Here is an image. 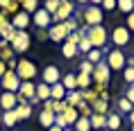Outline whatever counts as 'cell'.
I'll return each mask as SVG.
<instances>
[{
  "label": "cell",
  "mask_w": 134,
  "mask_h": 131,
  "mask_svg": "<svg viewBox=\"0 0 134 131\" xmlns=\"http://www.w3.org/2000/svg\"><path fill=\"white\" fill-rule=\"evenodd\" d=\"M86 39L96 50H105L109 36H107V29L102 25H96V27H86Z\"/></svg>",
  "instance_id": "obj_1"
},
{
  "label": "cell",
  "mask_w": 134,
  "mask_h": 131,
  "mask_svg": "<svg viewBox=\"0 0 134 131\" xmlns=\"http://www.w3.org/2000/svg\"><path fill=\"white\" fill-rule=\"evenodd\" d=\"M73 14H75V2H73V0H59V9L52 14V25L66 23Z\"/></svg>",
  "instance_id": "obj_2"
},
{
  "label": "cell",
  "mask_w": 134,
  "mask_h": 131,
  "mask_svg": "<svg viewBox=\"0 0 134 131\" xmlns=\"http://www.w3.org/2000/svg\"><path fill=\"white\" fill-rule=\"evenodd\" d=\"M82 18H84L86 27H96V25H102V18H105V11L96 5H89V7L82 9Z\"/></svg>",
  "instance_id": "obj_3"
},
{
  "label": "cell",
  "mask_w": 134,
  "mask_h": 131,
  "mask_svg": "<svg viewBox=\"0 0 134 131\" xmlns=\"http://www.w3.org/2000/svg\"><path fill=\"white\" fill-rule=\"evenodd\" d=\"M36 66L30 59H18V66H16V75H18V79L21 82H32L36 77Z\"/></svg>",
  "instance_id": "obj_4"
},
{
  "label": "cell",
  "mask_w": 134,
  "mask_h": 131,
  "mask_svg": "<svg viewBox=\"0 0 134 131\" xmlns=\"http://www.w3.org/2000/svg\"><path fill=\"white\" fill-rule=\"evenodd\" d=\"M107 66H109V70H123L127 66V59H125V52H120L118 48H114L107 52Z\"/></svg>",
  "instance_id": "obj_5"
},
{
  "label": "cell",
  "mask_w": 134,
  "mask_h": 131,
  "mask_svg": "<svg viewBox=\"0 0 134 131\" xmlns=\"http://www.w3.org/2000/svg\"><path fill=\"white\" fill-rule=\"evenodd\" d=\"M30 43H32V39H30L27 29H25V32H16L14 41L9 43V45H12V50H14V54H21V52H27Z\"/></svg>",
  "instance_id": "obj_6"
},
{
  "label": "cell",
  "mask_w": 134,
  "mask_h": 131,
  "mask_svg": "<svg viewBox=\"0 0 134 131\" xmlns=\"http://www.w3.org/2000/svg\"><path fill=\"white\" fill-rule=\"evenodd\" d=\"M111 43L116 48H125L127 43H130V29L125 25H116L111 32Z\"/></svg>",
  "instance_id": "obj_7"
},
{
  "label": "cell",
  "mask_w": 134,
  "mask_h": 131,
  "mask_svg": "<svg viewBox=\"0 0 134 131\" xmlns=\"http://www.w3.org/2000/svg\"><path fill=\"white\" fill-rule=\"evenodd\" d=\"M16 97H18V102H30L32 97H36V84H32V82H21L18 90H16Z\"/></svg>",
  "instance_id": "obj_8"
},
{
  "label": "cell",
  "mask_w": 134,
  "mask_h": 131,
  "mask_svg": "<svg viewBox=\"0 0 134 131\" xmlns=\"http://www.w3.org/2000/svg\"><path fill=\"white\" fill-rule=\"evenodd\" d=\"M68 29H66V25L64 23H59V25H50L48 27V39L50 41H55V43H64L66 39H68Z\"/></svg>",
  "instance_id": "obj_9"
},
{
  "label": "cell",
  "mask_w": 134,
  "mask_h": 131,
  "mask_svg": "<svg viewBox=\"0 0 134 131\" xmlns=\"http://www.w3.org/2000/svg\"><path fill=\"white\" fill-rule=\"evenodd\" d=\"M0 82H2V88L7 90V93H16L18 86H21V79H18V75H16V70H7Z\"/></svg>",
  "instance_id": "obj_10"
},
{
  "label": "cell",
  "mask_w": 134,
  "mask_h": 131,
  "mask_svg": "<svg viewBox=\"0 0 134 131\" xmlns=\"http://www.w3.org/2000/svg\"><path fill=\"white\" fill-rule=\"evenodd\" d=\"M32 23H34V25H36L39 29H48L50 25H52V16H50L48 11H46V9H41V7H39V9L34 11V14H32Z\"/></svg>",
  "instance_id": "obj_11"
},
{
  "label": "cell",
  "mask_w": 134,
  "mask_h": 131,
  "mask_svg": "<svg viewBox=\"0 0 134 131\" xmlns=\"http://www.w3.org/2000/svg\"><path fill=\"white\" fill-rule=\"evenodd\" d=\"M93 84H109V66H107L105 61H100L98 66H96V70H93V75H91Z\"/></svg>",
  "instance_id": "obj_12"
},
{
  "label": "cell",
  "mask_w": 134,
  "mask_h": 131,
  "mask_svg": "<svg viewBox=\"0 0 134 131\" xmlns=\"http://www.w3.org/2000/svg\"><path fill=\"white\" fill-rule=\"evenodd\" d=\"M9 23H12V27H14L16 32H25L27 25L32 23V18H30V14H25V11L21 9L16 16H12V21H9Z\"/></svg>",
  "instance_id": "obj_13"
},
{
  "label": "cell",
  "mask_w": 134,
  "mask_h": 131,
  "mask_svg": "<svg viewBox=\"0 0 134 131\" xmlns=\"http://www.w3.org/2000/svg\"><path fill=\"white\" fill-rule=\"evenodd\" d=\"M41 82L48 84V86H52V84H57V82H62L59 68H57V66H46V68H43V75H41Z\"/></svg>",
  "instance_id": "obj_14"
},
{
  "label": "cell",
  "mask_w": 134,
  "mask_h": 131,
  "mask_svg": "<svg viewBox=\"0 0 134 131\" xmlns=\"http://www.w3.org/2000/svg\"><path fill=\"white\" fill-rule=\"evenodd\" d=\"M0 106H2V111H14L16 106H18V97H16V93H2L0 95Z\"/></svg>",
  "instance_id": "obj_15"
},
{
  "label": "cell",
  "mask_w": 134,
  "mask_h": 131,
  "mask_svg": "<svg viewBox=\"0 0 134 131\" xmlns=\"http://www.w3.org/2000/svg\"><path fill=\"white\" fill-rule=\"evenodd\" d=\"M16 117H18V122L21 120H30L32 117V104L30 102H18V106H16Z\"/></svg>",
  "instance_id": "obj_16"
},
{
  "label": "cell",
  "mask_w": 134,
  "mask_h": 131,
  "mask_svg": "<svg viewBox=\"0 0 134 131\" xmlns=\"http://www.w3.org/2000/svg\"><path fill=\"white\" fill-rule=\"evenodd\" d=\"M64 99H66V104H68V106L77 109V106H80V102H82V90H68Z\"/></svg>",
  "instance_id": "obj_17"
},
{
  "label": "cell",
  "mask_w": 134,
  "mask_h": 131,
  "mask_svg": "<svg viewBox=\"0 0 134 131\" xmlns=\"http://www.w3.org/2000/svg\"><path fill=\"white\" fill-rule=\"evenodd\" d=\"M64 97H66V88H64V84L62 82L52 84V86H50V99H57V102H59V99H64Z\"/></svg>",
  "instance_id": "obj_18"
},
{
  "label": "cell",
  "mask_w": 134,
  "mask_h": 131,
  "mask_svg": "<svg viewBox=\"0 0 134 131\" xmlns=\"http://www.w3.org/2000/svg\"><path fill=\"white\" fill-rule=\"evenodd\" d=\"M91 111L93 113H98V115H109V102H105V99H96V102L91 104Z\"/></svg>",
  "instance_id": "obj_19"
},
{
  "label": "cell",
  "mask_w": 134,
  "mask_h": 131,
  "mask_svg": "<svg viewBox=\"0 0 134 131\" xmlns=\"http://www.w3.org/2000/svg\"><path fill=\"white\" fill-rule=\"evenodd\" d=\"M39 122H41V127H52L55 124V113L52 111H48V109H41V113H39Z\"/></svg>",
  "instance_id": "obj_20"
},
{
  "label": "cell",
  "mask_w": 134,
  "mask_h": 131,
  "mask_svg": "<svg viewBox=\"0 0 134 131\" xmlns=\"http://www.w3.org/2000/svg\"><path fill=\"white\" fill-rule=\"evenodd\" d=\"M89 122H91V129H107V115H98V113H93L91 117H89Z\"/></svg>",
  "instance_id": "obj_21"
},
{
  "label": "cell",
  "mask_w": 134,
  "mask_h": 131,
  "mask_svg": "<svg viewBox=\"0 0 134 131\" xmlns=\"http://www.w3.org/2000/svg\"><path fill=\"white\" fill-rule=\"evenodd\" d=\"M14 36H16V29L12 27V23H7V25L0 27V39H2L5 43H12V41H14Z\"/></svg>",
  "instance_id": "obj_22"
},
{
  "label": "cell",
  "mask_w": 134,
  "mask_h": 131,
  "mask_svg": "<svg viewBox=\"0 0 134 131\" xmlns=\"http://www.w3.org/2000/svg\"><path fill=\"white\" fill-rule=\"evenodd\" d=\"M59 115L64 117V122H66V127H73L75 124V120H77V109H73V106H68V109L64 111V113H59Z\"/></svg>",
  "instance_id": "obj_23"
},
{
  "label": "cell",
  "mask_w": 134,
  "mask_h": 131,
  "mask_svg": "<svg viewBox=\"0 0 134 131\" xmlns=\"http://www.w3.org/2000/svg\"><path fill=\"white\" fill-rule=\"evenodd\" d=\"M120 124H123V117H120L118 113H109V115H107V129L109 131H118Z\"/></svg>",
  "instance_id": "obj_24"
},
{
  "label": "cell",
  "mask_w": 134,
  "mask_h": 131,
  "mask_svg": "<svg viewBox=\"0 0 134 131\" xmlns=\"http://www.w3.org/2000/svg\"><path fill=\"white\" fill-rule=\"evenodd\" d=\"M75 82H77V88H80V90H86V88H91L93 79H91V75H84V72H77V75H75Z\"/></svg>",
  "instance_id": "obj_25"
},
{
  "label": "cell",
  "mask_w": 134,
  "mask_h": 131,
  "mask_svg": "<svg viewBox=\"0 0 134 131\" xmlns=\"http://www.w3.org/2000/svg\"><path fill=\"white\" fill-rule=\"evenodd\" d=\"M36 99L39 102H46V99H50V86L48 84H36Z\"/></svg>",
  "instance_id": "obj_26"
},
{
  "label": "cell",
  "mask_w": 134,
  "mask_h": 131,
  "mask_svg": "<svg viewBox=\"0 0 134 131\" xmlns=\"http://www.w3.org/2000/svg\"><path fill=\"white\" fill-rule=\"evenodd\" d=\"M71 129L73 131H91V122H89V117H82V115H80Z\"/></svg>",
  "instance_id": "obj_27"
},
{
  "label": "cell",
  "mask_w": 134,
  "mask_h": 131,
  "mask_svg": "<svg viewBox=\"0 0 134 131\" xmlns=\"http://www.w3.org/2000/svg\"><path fill=\"white\" fill-rule=\"evenodd\" d=\"M21 9L25 14H34L39 9V0H21Z\"/></svg>",
  "instance_id": "obj_28"
},
{
  "label": "cell",
  "mask_w": 134,
  "mask_h": 131,
  "mask_svg": "<svg viewBox=\"0 0 134 131\" xmlns=\"http://www.w3.org/2000/svg\"><path fill=\"white\" fill-rule=\"evenodd\" d=\"M102 52H107V50H96L93 48L91 52H86V61H91L93 66H98V63L102 61Z\"/></svg>",
  "instance_id": "obj_29"
},
{
  "label": "cell",
  "mask_w": 134,
  "mask_h": 131,
  "mask_svg": "<svg viewBox=\"0 0 134 131\" xmlns=\"http://www.w3.org/2000/svg\"><path fill=\"white\" fill-rule=\"evenodd\" d=\"M62 54L66 57V59H73V57L77 54V45H73V43L64 41V45H62Z\"/></svg>",
  "instance_id": "obj_30"
},
{
  "label": "cell",
  "mask_w": 134,
  "mask_h": 131,
  "mask_svg": "<svg viewBox=\"0 0 134 131\" xmlns=\"http://www.w3.org/2000/svg\"><path fill=\"white\" fill-rule=\"evenodd\" d=\"M62 84H64V88H66V93H68V90H77V82H75V75H73V72H68V75L64 77Z\"/></svg>",
  "instance_id": "obj_31"
},
{
  "label": "cell",
  "mask_w": 134,
  "mask_h": 131,
  "mask_svg": "<svg viewBox=\"0 0 134 131\" xmlns=\"http://www.w3.org/2000/svg\"><path fill=\"white\" fill-rule=\"evenodd\" d=\"M2 124H7V127H16V124H18L16 111H5V113H2Z\"/></svg>",
  "instance_id": "obj_32"
},
{
  "label": "cell",
  "mask_w": 134,
  "mask_h": 131,
  "mask_svg": "<svg viewBox=\"0 0 134 131\" xmlns=\"http://www.w3.org/2000/svg\"><path fill=\"white\" fill-rule=\"evenodd\" d=\"M116 7H118L123 14H132L134 11V0H116Z\"/></svg>",
  "instance_id": "obj_33"
},
{
  "label": "cell",
  "mask_w": 134,
  "mask_h": 131,
  "mask_svg": "<svg viewBox=\"0 0 134 131\" xmlns=\"http://www.w3.org/2000/svg\"><path fill=\"white\" fill-rule=\"evenodd\" d=\"M98 99V95H96V90H91V88H86V90H82V102H86L89 106H91L93 102Z\"/></svg>",
  "instance_id": "obj_34"
},
{
  "label": "cell",
  "mask_w": 134,
  "mask_h": 131,
  "mask_svg": "<svg viewBox=\"0 0 134 131\" xmlns=\"http://www.w3.org/2000/svg\"><path fill=\"white\" fill-rule=\"evenodd\" d=\"M77 115H82V117H91V115H93L91 106H89L86 102H80V106H77Z\"/></svg>",
  "instance_id": "obj_35"
},
{
  "label": "cell",
  "mask_w": 134,
  "mask_h": 131,
  "mask_svg": "<svg viewBox=\"0 0 134 131\" xmlns=\"http://www.w3.org/2000/svg\"><path fill=\"white\" fill-rule=\"evenodd\" d=\"M80 72H84V75H93V70H96V66H93V63L91 61H86V59H84V61H82V63H80Z\"/></svg>",
  "instance_id": "obj_36"
},
{
  "label": "cell",
  "mask_w": 134,
  "mask_h": 131,
  "mask_svg": "<svg viewBox=\"0 0 134 131\" xmlns=\"http://www.w3.org/2000/svg\"><path fill=\"white\" fill-rule=\"evenodd\" d=\"M123 79L127 84H134V66H125L123 68Z\"/></svg>",
  "instance_id": "obj_37"
},
{
  "label": "cell",
  "mask_w": 134,
  "mask_h": 131,
  "mask_svg": "<svg viewBox=\"0 0 134 131\" xmlns=\"http://www.w3.org/2000/svg\"><path fill=\"white\" fill-rule=\"evenodd\" d=\"M43 9H46V11H48L50 16L55 14L57 9H59V0H46V5H43Z\"/></svg>",
  "instance_id": "obj_38"
},
{
  "label": "cell",
  "mask_w": 134,
  "mask_h": 131,
  "mask_svg": "<svg viewBox=\"0 0 134 131\" xmlns=\"http://www.w3.org/2000/svg\"><path fill=\"white\" fill-rule=\"evenodd\" d=\"M118 109H120V113H130V111H132L134 106H132L130 102H127L125 97H118Z\"/></svg>",
  "instance_id": "obj_39"
},
{
  "label": "cell",
  "mask_w": 134,
  "mask_h": 131,
  "mask_svg": "<svg viewBox=\"0 0 134 131\" xmlns=\"http://www.w3.org/2000/svg\"><path fill=\"white\" fill-rule=\"evenodd\" d=\"M91 50H93V45L89 43V39L84 36V39H82V41L77 43V52H91Z\"/></svg>",
  "instance_id": "obj_40"
},
{
  "label": "cell",
  "mask_w": 134,
  "mask_h": 131,
  "mask_svg": "<svg viewBox=\"0 0 134 131\" xmlns=\"http://www.w3.org/2000/svg\"><path fill=\"white\" fill-rule=\"evenodd\" d=\"M123 97H125L127 102L134 106V84H130V86H127V90H125V95H123Z\"/></svg>",
  "instance_id": "obj_41"
},
{
  "label": "cell",
  "mask_w": 134,
  "mask_h": 131,
  "mask_svg": "<svg viewBox=\"0 0 134 131\" xmlns=\"http://www.w3.org/2000/svg\"><path fill=\"white\" fill-rule=\"evenodd\" d=\"M114 7H116V0H102V2H100V9H102V11H111Z\"/></svg>",
  "instance_id": "obj_42"
},
{
  "label": "cell",
  "mask_w": 134,
  "mask_h": 131,
  "mask_svg": "<svg viewBox=\"0 0 134 131\" xmlns=\"http://www.w3.org/2000/svg\"><path fill=\"white\" fill-rule=\"evenodd\" d=\"M127 29H130V32H134V11L132 14H127V25H125Z\"/></svg>",
  "instance_id": "obj_43"
},
{
  "label": "cell",
  "mask_w": 134,
  "mask_h": 131,
  "mask_svg": "<svg viewBox=\"0 0 134 131\" xmlns=\"http://www.w3.org/2000/svg\"><path fill=\"white\" fill-rule=\"evenodd\" d=\"M36 39H39V41H46V39H48V29H39V32H36Z\"/></svg>",
  "instance_id": "obj_44"
},
{
  "label": "cell",
  "mask_w": 134,
  "mask_h": 131,
  "mask_svg": "<svg viewBox=\"0 0 134 131\" xmlns=\"http://www.w3.org/2000/svg\"><path fill=\"white\" fill-rule=\"evenodd\" d=\"M16 66H18V59H9L7 61V70H16Z\"/></svg>",
  "instance_id": "obj_45"
},
{
  "label": "cell",
  "mask_w": 134,
  "mask_h": 131,
  "mask_svg": "<svg viewBox=\"0 0 134 131\" xmlns=\"http://www.w3.org/2000/svg\"><path fill=\"white\" fill-rule=\"evenodd\" d=\"M5 72H7V63H5V61H0V79L5 77Z\"/></svg>",
  "instance_id": "obj_46"
},
{
  "label": "cell",
  "mask_w": 134,
  "mask_h": 131,
  "mask_svg": "<svg viewBox=\"0 0 134 131\" xmlns=\"http://www.w3.org/2000/svg\"><path fill=\"white\" fill-rule=\"evenodd\" d=\"M7 23H9V18L2 14V11H0V27H2V25H7Z\"/></svg>",
  "instance_id": "obj_47"
},
{
  "label": "cell",
  "mask_w": 134,
  "mask_h": 131,
  "mask_svg": "<svg viewBox=\"0 0 134 131\" xmlns=\"http://www.w3.org/2000/svg\"><path fill=\"white\" fill-rule=\"evenodd\" d=\"M127 115H130V122H132V124H134V109H132V111H130V113H127Z\"/></svg>",
  "instance_id": "obj_48"
},
{
  "label": "cell",
  "mask_w": 134,
  "mask_h": 131,
  "mask_svg": "<svg viewBox=\"0 0 134 131\" xmlns=\"http://www.w3.org/2000/svg\"><path fill=\"white\" fill-rule=\"evenodd\" d=\"M48 131H64V129H59V127H57V124H52V127H50Z\"/></svg>",
  "instance_id": "obj_49"
},
{
  "label": "cell",
  "mask_w": 134,
  "mask_h": 131,
  "mask_svg": "<svg viewBox=\"0 0 134 131\" xmlns=\"http://www.w3.org/2000/svg\"><path fill=\"white\" fill-rule=\"evenodd\" d=\"M89 2H91V5H96V7H100V2H102V0H89Z\"/></svg>",
  "instance_id": "obj_50"
},
{
  "label": "cell",
  "mask_w": 134,
  "mask_h": 131,
  "mask_svg": "<svg viewBox=\"0 0 134 131\" xmlns=\"http://www.w3.org/2000/svg\"><path fill=\"white\" fill-rule=\"evenodd\" d=\"M5 45H7V43H5L2 39H0V54H2V48H5Z\"/></svg>",
  "instance_id": "obj_51"
},
{
  "label": "cell",
  "mask_w": 134,
  "mask_h": 131,
  "mask_svg": "<svg viewBox=\"0 0 134 131\" xmlns=\"http://www.w3.org/2000/svg\"><path fill=\"white\" fill-rule=\"evenodd\" d=\"M75 2H77V5H84V2H89V0H75Z\"/></svg>",
  "instance_id": "obj_52"
},
{
  "label": "cell",
  "mask_w": 134,
  "mask_h": 131,
  "mask_svg": "<svg viewBox=\"0 0 134 131\" xmlns=\"http://www.w3.org/2000/svg\"><path fill=\"white\" fill-rule=\"evenodd\" d=\"M130 66H134V57H132V59H130Z\"/></svg>",
  "instance_id": "obj_53"
},
{
  "label": "cell",
  "mask_w": 134,
  "mask_h": 131,
  "mask_svg": "<svg viewBox=\"0 0 134 131\" xmlns=\"http://www.w3.org/2000/svg\"><path fill=\"white\" fill-rule=\"evenodd\" d=\"M64 131H73V129H71V127H68V129H64Z\"/></svg>",
  "instance_id": "obj_54"
},
{
  "label": "cell",
  "mask_w": 134,
  "mask_h": 131,
  "mask_svg": "<svg viewBox=\"0 0 134 131\" xmlns=\"http://www.w3.org/2000/svg\"><path fill=\"white\" fill-rule=\"evenodd\" d=\"M0 129H2V122H0Z\"/></svg>",
  "instance_id": "obj_55"
},
{
  "label": "cell",
  "mask_w": 134,
  "mask_h": 131,
  "mask_svg": "<svg viewBox=\"0 0 134 131\" xmlns=\"http://www.w3.org/2000/svg\"><path fill=\"white\" fill-rule=\"evenodd\" d=\"M132 131H134V124H132Z\"/></svg>",
  "instance_id": "obj_56"
},
{
  "label": "cell",
  "mask_w": 134,
  "mask_h": 131,
  "mask_svg": "<svg viewBox=\"0 0 134 131\" xmlns=\"http://www.w3.org/2000/svg\"><path fill=\"white\" fill-rule=\"evenodd\" d=\"M102 131H109V129H102Z\"/></svg>",
  "instance_id": "obj_57"
}]
</instances>
